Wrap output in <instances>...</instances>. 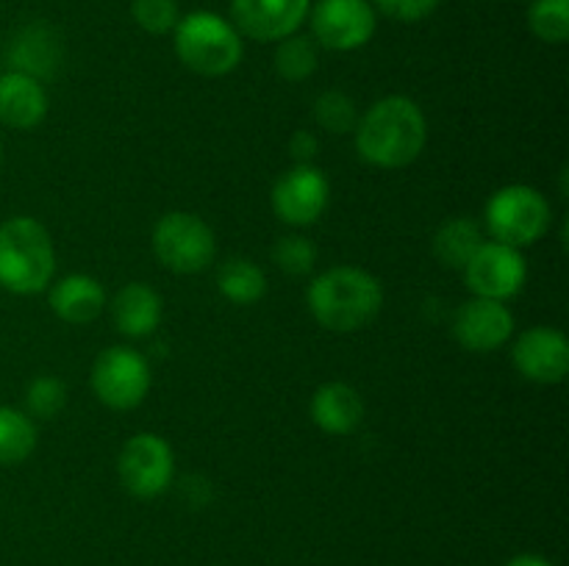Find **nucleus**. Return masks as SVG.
Returning a JSON list of instances; mask_svg holds the SVG:
<instances>
[{"label":"nucleus","mask_w":569,"mask_h":566,"mask_svg":"<svg viewBox=\"0 0 569 566\" xmlns=\"http://www.w3.org/2000/svg\"><path fill=\"white\" fill-rule=\"evenodd\" d=\"M356 150L381 170H400L420 159L428 142V122L420 105L406 94L376 100L356 125Z\"/></svg>","instance_id":"obj_1"},{"label":"nucleus","mask_w":569,"mask_h":566,"mask_svg":"<svg viewBox=\"0 0 569 566\" xmlns=\"http://www.w3.org/2000/svg\"><path fill=\"white\" fill-rule=\"evenodd\" d=\"M309 311L326 331L356 333L376 322L383 309V286L359 266H331L309 283Z\"/></svg>","instance_id":"obj_2"},{"label":"nucleus","mask_w":569,"mask_h":566,"mask_svg":"<svg viewBox=\"0 0 569 566\" xmlns=\"http://www.w3.org/2000/svg\"><path fill=\"white\" fill-rule=\"evenodd\" d=\"M56 250L48 228L33 216L0 222V286L11 294H37L53 283Z\"/></svg>","instance_id":"obj_3"},{"label":"nucleus","mask_w":569,"mask_h":566,"mask_svg":"<svg viewBox=\"0 0 569 566\" xmlns=\"http://www.w3.org/2000/svg\"><path fill=\"white\" fill-rule=\"evenodd\" d=\"M176 53L187 70L206 78L228 75L244 55V37L231 20L214 11H192L172 31Z\"/></svg>","instance_id":"obj_4"},{"label":"nucleus","mask_w":569,"mask_h":566,"mask_svg":"<svg viewBox=\"0 0 569 566\" xmlns=\"http://www.w3.org/2000/svg\"><path fill=\"white\" fill-rule=\"evenodd\" d=\"M487 231L495 242L509 247H531L550 231L553 211L548 198L528 183L498 189L487 203Z\"/></svg>","instance_id":"obj_5"},{"label":"nucleus","mask_w":569,"mask_h":566,"mask_svg":"<svg viewBox=\"0 0 569 566\" xmlns=\"http://www.w3.org/2000/svg\"><path fill=\"white\" fill-rule=\"evenodd\" d=\"M153 253L164 270L194 275L214 261V231L192 211H170L153 228Z\"/></svg>","instance_id":"obj_6"},{"label":"nucleus","mask_w":569,"mask_h":566,"mask_svg":"<svg viewBox=\"0 0 569 566\" xmlns=\"http://www.w3.org/2000/svg\"><path fill=\"white\" fill-rule=\"evenodd\" d=\"M89 381L100 403L114 411H131L144 403L153 375L142 353L114 344L94 358Z\"/></svg>","instance_id":"obj_7"},{"label":"nucleus","mask_w":569,"mask_h":566,"mask_svg":"<svg viewBox=\"0 0 569 566\" xmlns=\"http://www.w3.org/2000/svg\"><path fill=\"white\" fill-rule=\"evenodd\" d=\"M117 475L133 497L153 499L170 488L176 477V455L159 433H137L122 444Z\"/></svg>","instance_id":"obj_8"},{"label":"nucleus","mask_w":569,"mask_h":566,"mask_svg":"<svg viewBox=\"0 0 569 566\" xmlns=\"http://www.w3.org/2000/svg\"><path fill=\"white\" fill-rule=\"evenodd\" d=\"M311 39L328 50H359L372 39L378 14L370 0H317L309 9Z\"/></svg>","instance_id":"obj_9"},{"label":"nucleus","mask_w":569,"mask_h":566,"mask_svg":"<svg viewBox=\"0 0 569 566\" xmlns=\"http://www.w3.org/2000/svg\"><path fill=\"white\" fill-rule=\"evenodd\" d=\"M331 183L315 164H295L272 186V211L281 222L295 228L315 225L328 209Z\"/></svg>","instance_id":"obj_10"},{"label":"nucleus","mask_w":569,"mask_h":566,"mask_svg":"<svg viewBox=\"0 0 569 566\" xmlns=\"http://www.w3.org/2000/svg\"><path fill=\"white\" fill-rule=\"evenodd\" d=\"M465 281L476 297L506 300L517 297L526 286L528 264L522 259V250L509 247L500 242H483L465 266Z\"/></svg>","instance_id":"obj_11"},{"label":"nucleus","mask_w":569,"mask_h":566,"mask_svg":"<svg viewBox=\"0 0 569 566\" xmlns=\"http://www.w3.org/2000/svg\"><path fill=\"white\" fill-rule=\"evenodd\" d=\"M311 0H231V22L256 42H281L309 20Z\"/></svg>","instance_id":"obj_12"},{"label":"nucleus","mask_w":569,"mask_h":566,"mask_svg":"<svg viewBox=\"0 0 569 566\" xmlns=\"http://www.w3.org/2000/svg\"><path fill=\"white\" fill-rule=\"evenodd\" d=\"M511 361H515V370L528 381L561 383L569 372V342L556 327L533 325L517 336Z\"/></svg>","instance_id":"obj_13"},{"label":"nucleus","mask_w":569,"mask_h":566,"mask_svg":"<svg viewBox=\"0 0 569 566\" xmlns=\"http://www.w3.org/2000/svg\"><path fill=\"white\" fill-rule=\"evenodd\" d=\"M453 336L470 353H495L515 336V314L500 300L472 297L456 314Z\"/></svg>","instance_id":"obj_14"},{"label":"nucleus","mask_w":569,"mask_h":566,"mask_svg":"<svg viewBox=\"0 0 569 566\" xmlns=\"http://www.w3.org/2000/svg\"><path fill=\"white\" fill-rule=\"evenodd\" d=\"M6 70L22 72L37 81H48L56 75L64 59V44H61L59 31L48 22H28L17 28L3 50Z\"/></svg>","instance_id":"obj_15"},{"label":"nucleus","mask_w":569,"mask_h":566,"mask_svg":"<svg viewBox=\"0 0 569 566\" xmlns=\"http://www.w3.org/2000/svg\"><path fill=\"white\" fill-rule=\"evenodd\" d=\"M48 92L44 83L22 72L6 70L0 75V122L14 131H33L48 117Z\"/></svg>","instance_id":"obj_16"},{"label":"nucleus","mask_w":569,"mask_h":566,"mask_svg":"<svg viewBox=\"0 0 569 566\" xmlns=\"http://www.w3.org/2000/svg\"><path fill=\"white\" fill-rule=\"evenodd\" d=\"M50 311L67 325H89L106 309L103 283L87 272H72L50 286Z\"/></svg>","instance_id":"obj_17"},{"label":"nucleus","mask_w":569,"mask_h":566,"mask_svg":"<svg viewBox=\"0 0 569 566\" xmlns=\"http://www.w3.org/2000/svg\"><path fill=\"white\" fill-rule=\"evenodd\" d=\"M311 420L328 436H348L365 420V400L350 383H322L311 397Z\"/></svg>","instance_id":"obj_18"},{"label":"nucleus","mask_w":569,"mask_h":566,"mask_svg":"<svg viewBox=\"0 0 569 566\" xmlns=\"http://www.w3.org/2000/svg\"><path fill=\"white\" fill-rule=\"evenodd\" d=\"M164 303L148 283H126L111 300V320L122 336L144 338L161 325Z\"/></svg>","instance_id":"obj_19"},{"label":"nucleus","mask_w":569,"mask_h":566,"mask_svg":"<svg viewBox=\"0 0 569 566\" xmlns=\"http://www.w3.org/2000/svg\"><path fill=\"white\" fill-rule=\"evenodd\" d=\"M487 242L481 225L470 216H453L433 233V255L448 270H465L476 250Z\"/></svg>","instance_id":"obj_20"},{"label":"nucleus","mask_w":569,"mask_h":566,"mask_svg":"<svg viewBox=\"0 0 569 566\" xmlns=\"http://www.w3.org/2000/svg\"><path fill=\"white\" fill-rule=\"evenodd\" d=\"M217 289L233 305H253L267 294V275L250 259H228L217 270Z\"/></svg>","instance_id":"obj_21"},{"label":"nucleus","mask_w":569,"mask_h":566,"mask_svg":"<svg viewBox=\"0 0 569 566\" xmlns=\"http://www.w3.org/2000/svg\"><path fill=\"white\" fill-rule=\"evenodd\" d=\"M37 449V425L11 405H0V466H17Z\"/></svg>","instance_id":"obj_22"},{"label":"nucleus","mask_w":569,"mask_h":566,"mask_svg":"<svg viewBox=\"0 0 569 566\" xmlns=\"http://www.w3.org/2000/svg\"><path fill=\"white\" fill-rule=\"evenodd\" d=\"M276 72L289 83H300L311 78L320 67V44L306 33H292V37L276 42Z\"/></svg>","instance_id":"obj_23"},{"label":"nucleus","mask_w":569,"mask_h":566,"mask_svg":"<svg viewBox=\"0 0 569 566\" xmlns=\"http://www.w3.org/2000/svg\"><path fill=\"white\" fill-rule=\"evenodd\" d=\"M528 26L542 42L565 44L569 39V0H531Z\"/></svg>","instance_id":"obj_24"},{"label":"nucleus","mask_w":569,"mask_h":566,"mask_svg":"<svg viewBox=\"0 0 569 566\" xmlns=\"http://www.w3.org/2000/svg\"><path fill=\"white\" fill-rule=\"evenodd\" d=\"M359 109H356V100L350 94L331 89V92H322L315 100V122L328 133H353L359 125Z\"/></svg>","instance_id":"obj_25"},{"label":"nucleus","mask_w":569,"mask_h":566,"mask_svg":"<svg viewBox=\"0 0 569 566\" xmlns=\"http://www.w3.org/2000/svg\"><path fill=\"white\" fill-rule=\"evenodd\" d=\"M67 386L56 375H37L26 388V414L31 420H53L64 411Z\"/></svg>","instance_id":"obj_26"},{"label":"nucleus","mask_w":569,"mask_h":566,"mask_svg":"<svg viewBox=\"0 0 569 566\" xmlns=\"http://www.w3.org/2000/svg\"><path fill=\"white\" fill-rule=\"evenodd\" d=\"M272 261H276L278 270L287 272V275L303 277L315 270L317 247L311 239L289 233V236H281L272 244Z\"/></svg>","instance_id":"obj_27"},{"label":"nucleus","mask_w":569,"mask_h":566,"mask_svg":"<svg viewBox=\"0 0 569 566\" xmlns=\"http://www.w3.org/2000/svg\"><path fill=\"white\" fill-rule=\"evenodd\" d=\"M131 17L144 33L164 37V33L176 31L181 11H178L176 0H133Z\"/></svg>","instance_id":"obj_28"},{"label":"nucleus","mask_w":569,"mask_h":566,"mask_svg":"<svg viewBox=\"0 0 569 566\" xmlns=\"http://www.w3.org/2000/svg\"><path fill=\"white\" fill-rule=\"evenodd\" d=\"M376 14L398 22H422L437 11L439 0H370Z\"/></svg>","instance_id":"obj_29"},{"label":"nucleus","mask_w":569,"mask_h":566,"mask_svg":"<svg viewBox=\"0 0 569 566\" xmlns=\"http://www.w3.org/2000/svg\"><path fill=\"white\" fill-rule=\"evenodd\" d=\"M317 150H320V142H317V137L309 128H298L292 133V139H289V153H292L295 164H311Z\"/></svg>","instance_id":"obj_30"},{"label":"nucleus","mask_w":569,"mask_h":566,"mask_svg":"<svg viewBox=\"0 0 569 566\" xmlns=\"http://www.w3.org/2000/svg\"><path fill=\"white\" fill-rule=\"evenodd\" d=\"M506 566H553V564H550L548 558H542V555L522 553V555H515V558H511Z\"/></svg>","instance_id":"obj_31"},{"label":"nucleus","mask_w":569,"mask_h":566,"mask_svg":"<svg viewBox=\"0 0 569 566\" xmlns=\"http://www.w3.org/2000/svg\"><path fill=\"white\" fill-rule=\"evenodd\" d=\"M0 164H3V144H0Z\"/></svg>","instance_id":"obj_32"}]
</instances>
